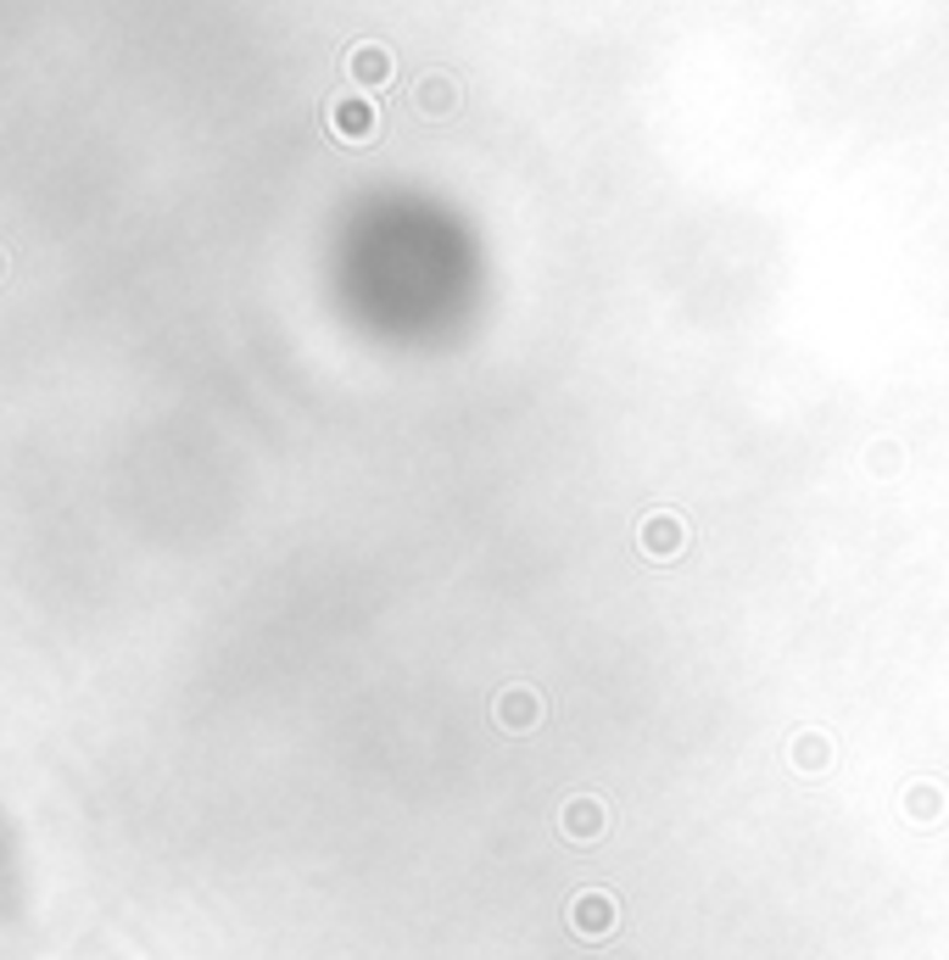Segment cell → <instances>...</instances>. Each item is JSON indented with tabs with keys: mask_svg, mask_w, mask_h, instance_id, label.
I'll return each instance as SVG.
<instances>
[{
	"mask_svg": "<svg viewBox=\"0 0 949 960\" xmlns=\"http://www.w3.org/2000/svg\"><path fill=\"white\" fill-rule=\"evenodd\" d=\"M352 68L374 79V73H380V68H386V62H380V51H358V62H352Z\"/></svg>",
	"mask_w": 949,
	"mask_h": 960,
	"instance_id": "3",
	"label": "cell"
},
{
	"mask_svg": "<svg viewBox=\"0 0 949 960\" xmlns=\"http://www.w3.org/2000/svg\"><path fill=\"white\" fill-rule=\"evenodd\" d=\"M336 129H341V134H352V140H358V134H369V107H336Z\"/></svg>",
	"mask_w": 949,
	"mask_h": 960,
	"instance_id": "2",
	"label": "cell"
},
{
	"mask_svg": "<svg viewBox=\"0 0 949 960\" xmlns=\"http://www.w3.org/2000/svg\"><path fill=\"white\" fill-rule=\"evenodd\" d=\"M0 274H7V257H0Z\"/></svg>",
	"mask_w": 949,
	"mask_h": 960,
	"instance_id": "4",
	"label": "cell"
},
{
	"mask_svg": "<svg viewBox=\"0 0 949 960\" xmlns=\"http://www.w3.org/2000/svg\"><path fill=\"white\" fill-rule=\"evenodd\" d=\"M671 542L682 548V519L653 514V519H648V553H671Z\"/></svg>",
	"mask_w": 949,
	"mask_h": 960,
	"instance_id": "1",
	"label": "cell"
}]
</instances>
